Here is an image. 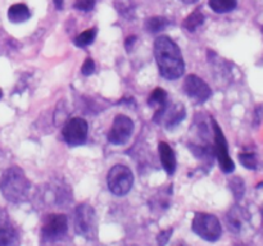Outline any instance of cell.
<instances>
[{"instance_id":"obj_11","label":"cell","mask_w":263,"mask_h":246,"mask_svg":"<svg viewBox=\"0 0 263 246\" xmlns=\"http://www.w3.org/2000/svg\"><path fill=\"white\" fill-rule=\"evenodd\" d=\"M249 220H251V214L248 213V210L239 207V205L231 208L228 214H226L228 228L230 230V232L235 233V235L241 233V231L248 224Z\"/></svg>"},{"instance_id":"obj_12","label":"cell","mask_w":263,"mask_h":246,"mask_svg":"<svg viewBox=\"0 0 263 246\" xmlns=\"http://www.w3.org/2000/svg\"><path fill=\"white\" fill-rule=\"evenodd\" d=\"M185 115H186V112H185L184 105L175 104L172 107L167 105L166 110L161 118V122L162 119H164V126H166L167 130H174L176 126L180 125L181 120H184Z\"/></svg>"},{"instance_id":"obj_28","label":"cell","mask_w":263,"mask_h":246,"mask_svg":"<svg viewBox=\"0 0 263 246\" xmlns=\"http://www.w3.org/2000/svg\"><path fill=\"white\" fill-rule=\"evenodd\" d=\"M54 5L58 10L63 9V0H54Z\"/></svg>"},{"instance_id":"obj_19","label":"cell","mask_w":263,"mask_h":246,"mask_svg":"<svg viewBox=\"0 0 263 246\" xmlns=\"http://www.w3.org/2000/svg\"><path fill=\"white\" fill-rule=\"evenodd\" d=\"M203 23H204V14L200 12V9H197L194 10L192 14L187 15L186 19L182 23V26H184V28H186L187 31L193 32V31H195L197 28H199Z\"/></svg>"},{"instance_id":"obj_2","label":"cell","mask_w":263,"mask_h":246,"mask_svg":"<svg viewBox=\"0 0 263 246\" xmlns=\"http://www.w3.org/2000/svg\"><path fill=\"white\" fill-rule=\"evenodd\" d=\"M31 182L20 167H10L5 169L0 178V191L3 196L10 202L20 204L26 201L30 194Z\"/></svg>"},{"instance_id":"obj_6","label":"cell","mask_w":263,"mask_h":246,"mask_svg":"<svg viewBox=\"0 0 263 246\" xmlns=\"http://www.w3.org/2000/svg\"><path fill=\"white\" fill-rule=\"evenodd\" d=\"M68 231V220L64 214H48L43 220L41 227V236L43 240L48 242L59 241L66 236Z\"/></svg>"},{"instance_id":"obj_33","label":"cell","mask_w":263,"mask_h":246,"mask_svg":"<svg viewBox=\"0 0 263 246\" xmlns=\"http://www.w3.org/2000/svg\"><path fill=\"white\" fill-rule=\"evenodd\" d=\"M262 215H263V207H262Z\"/></svg>"},{"instance_id":"obj_25","label":"cell","mask_w":263,"mask_h":246,"mask_svg":"<svg viewBox=\"0 0 263 246\" xmlns=\"http://www.w3.org/2000/svg\"><path fill=\"white\" fill-rule=\"evenodd\" d=\"M172 233H174V230H172V228L163 230L162 232H159L158 236H157V243H158V246H166L167 243H168L170 238H171Z\"/></svg>"},{"instance_id":"obj_10","label":"cell","mask_w":263,"mask_h":246,"mask_svg":"<svg viewBox=\"0 0 263 246\" xmlns=\"http://www.w3.org/2000/svg\"><path fill=\"white\" fill-rule=\"evenodd\" d=\"M182 89L184 92L190 97L192 100H194L195 102H205L212 95V90L208 86V84L205 81H203L202 78H199L195 74H189L185 78L184 85H182Z\"/></svg>"},{"instance_id":"obj_16","label":"cell","mask_w":263,"mask_h":246,"mask_svg":"<svg viewBox=\"0 0 263 246\" xmlns=\"http://www.w3.org/2000/svg\"><path fill=\"white\" fill-rule=\"evenodd\" d=\"M31 17V12L28 7L22 3H17L13 4L12 7L8 9V19L12 23H23Z\"/></svg>"},{"instance_id":"obj_32","label":"cell","mask_w":263,"mask_h":246,"mask_svg":"<svg viewBox=\"0 0 263 246\" xmlns=\"http://www.w3.org/2000/svg\"><path fill=\"white\" fill-rule=\"evenodd\" d=\"M127 246H138V245H127Z\"/></svg>"},{"instance_id":"obj_27","label":"cell","mask_w":263,"mask_h":246,"mask_svg":"<svg viewBox=\"0 0 263 246\" xmlns=\"http://www.w3.org/2000/svg\"><path fill=\"white\" fill-rule=\"evenodd\" d=\"M136 36H130V37H127V40H126V49H127V50H131V48H133V45L134 44H135V41H136Z\"/></svg>"},{"instance_id":"obj_24","label":"cell","mask_w":263,"mask_h":246,"mask_svg":"<svg viewBox=\"0 0 263 246\" xmlns=\"http://www.w3.org/2000/svg\"><path fill=\"white\" fill-rule=\"evenodd\" d=\"M95 3L97 0H76L73 4V7L77 10H82V12H90V10L94 9Z\"/></svg>"},{"instance_id":"obj_1","label":"cell","mask_w":263,"mask_h":246,"mask_svg":"<svg viewBox=\"0 0 263 246\" xmlns=\"http://www.w3.org/2000/svg\"><path fill=\"white\" fill-rule=\"evenodd\" d=\"M154 56L159 73L167 79H177L185 71L184 58L179 45L168 36H159L154 41Z\"/></svg>"},{"instance_id":"obj_18","label":"cell","mask_w":263,"mask_h":246,"mask_svg":"<svg viewBox=\"0 0 263 246\" xmlns=\"http://www.w3.org/2000/svg\"><path fill=\"white\" fill-rule=\"evenodd\" d=\"M170 25H171V22H170L166 17H152L146 19L145 28L148 32L157 33L166 30Z\"/></svg>"},{"instance_id":"obj_20","label":"cell","mask_w":263,"mask_h":246,"mask_svg":"<svg viewBox=\"0 0 263 246\" xmlns=\"http://www.w3.org/2000/svg\"><path fill=\"white\" fill-rule=\"evenodd\" d=\"M211 9L216 13H229L236 8V0H210L208 2Z\"/></svg>"},{"instance_id":"obj_22","label":"cell","mask_w":263,"mask_h":246,"mask_svg":"<svg viewBox=\"0 0 263 246\" xmlns=\"http://www.w3.org/2000/svg\"><path fill=\"white\" fill-rule=\"evenodd\" d=\"M229 183H230V189L233 191L235 199L240 200L243 197L244 192H246V184H244L243 179L240 177H234V178L230 179Z\"/></svg>"},{"instance_id":"obj_17","label":"cell","mask_w":263,"mask_h":246,"mask_svg":"<svg viewBox=\"0 0 263 246\" xmlns=\"http://www.w3.org/2000/svg\"><path fill=\"white\" fill-rule=\"evenodd\" d=\"M115 8L118 12V14L122 15L126 19L131 20L135 18V3L134 0H116Z\"/></svg>"},{"instance_id":"obj_14","label":"cell","mask_w":263,"mask_h":246,"mask_svg":"<svg viewBox=\"0 0 263 246\" xmlns=\"http://www.w3.org/2000/svg\"><path fill=\"white\" fill-rule=\"evenodd\" d=\"M158 153L164 171L167 172L168 176H172L175 173V171H176V156H175L174 150H172V148L168 144L164 142V141H161L158 144Z\"/></svg>"},{"instance_id":"obj_21","label":"cell","mask_w":263,"mask_h":246,"mask_svg":"<svg viewBox=\"0 0 263 246\" xmlns=\"http://www.w3.org/2000/svg\"><path fill=\"white\" fill-rule=\"evenodd\" d=\"M98 30L97 27L89 28V30H85L84 32L80 33L76 38H74V45L79 46V48H86V46L91 45L94 43L95 37H97Z\"/></svg>"},{"instance_id":"obj_5","label":"cell","mask_w":263,"mask_h":246,"mask_svg":"<svg viewBox=\"0 0 263 246\" xmlns=\"http://www.w3.org/2000/svg\"><path fill=\"white\" fill-rule=\"evenodd\" d=\"M108 189L116 196H125L130 192L134 184V174L128 167L117 164L108 172Z\"/></svg>"},{"instance_id":"obj_13","label":"cell","mask_w":263,"mask_h":246,"mask_svg":"<svg viewBox=\"0 0 263 246\" xmlns=\"http://www.w3.org/2000/svg\"><path fill=\"white\" fill-rule=\"evenodd\" d=\"M148 102L151 107H153L154 109H156L153 119L159 123L161 122V118L162 115H163L164 110H166L167 105H168V102H167V92L164 91L163 89H161V87H157V89L152 92L151 96H149Z\"/></svg>"},{"instance_id":"obj_4","label":"cell","mask_w":263,"mask_h":246,"mask_svg":"<svg viewBox=\"0 0 263 246\" xmlns=\"http://www.w3.org/2000/svg\"><path fill=\"white\" fill-rule=\"evenodd\" d=\"M192 230L200 238L210 242H215L222 235L220 220L210 213H197L192 220Z\"/></svg>"},{"instance_id":"obj_15","label":"cell","mask_w":263,"mask_h":246,"mask_svg":"<svg viewBox=\"0 0 263 246\" xmlns=\"http://www.w3.org/2000/svg\"><path fill=\"white\" fill-rule=\"evenodd\" d=\"M17 231L8 223L7 218L0 215V246H13L17 242Z\"/></svg>"},{"instance_id":"obj_26","label":"cell","mask_w":263,"mask_h":246,"mask_svg":"<svg viewBox=\"0 0 263 246\" xmlns=\"http://www.w3.org/2000/svg\"><path fill=\"white\" fill-rule=\"evenodd\" d=\"M81 72L84 76H90V74H92L95 72V63L92 59H86L85 60V63L82 64L81 67Z\"/></svg>"},{"instance_id":"obj_7","label":"cell","mask_w":263,"mask_h":246,"mask_svg":"<svg viewBox=\"0 0 263 246\" xmlns=\"http://www.w3.org/2000/svg\"><path fill=\"white\" fill-rule=\"evenodd\" d=\"M87 132H89V125L86 120L84 118L74 117L64 125L62 135L68 145L79 146L86 141Z\"/></svg>"},{"instance_id":"obj_30","label":"cell","mask_w":263,"mask_h":246,"mask_svg":"<svg viewBox=\"0 0 263 246\" xmlns=\"http://www.w3.org/2000/svg\"><path fill=\"white\" fill-rule=\"evenodd\" d=\"M175 246H189V245H186V243H177V245Z\"/></svg>"},{"instance_id":"obj_29","label":"cell","mask_w":263,"mask_h":246,"mask_svg":"<svg viewBox=\"0 0 263 246\" xmlns=\"http://www.w3.org/2000/svg\"><path fill=\"white\" fill-rule=\"evenodd\" d=\"M181 2L186 3V4H192V3H195V2H198V0H181Z\"/></svg>"},{"instance_id":"obj_3","label":"cell","mask_w":263,"mask_h":246,"mask_svg":"<svg viewBox=\"0 0 263 246\" xmlns=\"http://www.w3.org/2000/svg\"><path fill=\"white\" fill-rule=\"evenodd\" d=\"M74 232L86 240H95L98 236V218L94 208L89 204H81L74 210Z\"/></svg>"},{"instance_id":"obj_31","label":"cell","mask_w":263,"mask_h":246,"mask_svg":"<svg viewBox=\"0 0 263 246\" xmlns=\"http://www.w3.org/2000/svg\"><path fill=\"white\" fill-rule=\"evenodd\" d=\"M2 95H3V92H2V90H0V97H2Z\"/></svg>"},{"instance_id":"obj_23","label":"cell","mask_w":263,"mask_h":246,"mask_svg":"<svg viewBox=\"0 0 263 246\" xmlns=\"http://www.w3.org/2000/svg\"><path fill=\"white\" fill-rule=\"evenodd\" d=\"M239 160L243 164V167L248 169L258 168V159L254 153H240L239 154Z\"/></svg>"},{"instance_id":"obj_8","label":"cell","mask_w":263,"mask_h":246,"mask_svg":"<svg viewBox=\"0 0 263 246\" xmlns=\"http://www.w3.org/2000/svg\"><path fill=\"white\" fill-rule=\"evenodd\" d=\"M134 132V122L127 115L120 114L115 118L108 132V141L113 145H123L130 140Z\"/></svg>"},{"instance_id":"obj_9","label":"cell","mask_w":263,"mask_h":246,"mask_svg":"<svg viewBox=\"0 0 263 246\" xmlns=\"http://www.w3.org/2000/svg\"><path fill=\"white\" fill-rule=\"evenodd\" d=\"M213 131H215V153L217 156L218 164L225 173H233L234 169H235V164H234L233 159L229 154L226 137L223 136L222 131H221L220 126L217 125L216 120H213Z\"/></svg>"}]
</instances>
